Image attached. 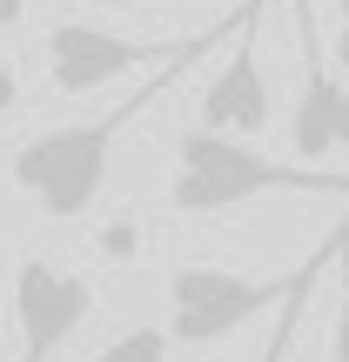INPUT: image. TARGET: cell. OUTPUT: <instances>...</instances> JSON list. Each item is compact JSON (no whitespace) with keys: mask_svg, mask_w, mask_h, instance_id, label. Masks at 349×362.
<instances>
[{"mask_svg":"<svg viewBox=\"0 0 349 362\" xmlns=\"http://www.w3.org/2000/svg\"><path fill=\"white\" fill-rule=\"evenodd\" d=\"M248 7H256V0H242L229 21H215V27H208V34L195 40L188 54H175L168 67H155V74H148V88H135L121 107H108V115H94V121H74V128H47V134H34V141H21V148H13V181L34 194V208H40V215H47V221H81V215H88V208H94V194H101V181H108L115 141L128 134V121L155 107V94L168 88L181 67H195L202 54H215L222 40H235V27L248 21Z\"/></svg>","mask_w":349,"mask_h":362,"instance_id":"obj_1","label":"cell"},{"mask_svg":"<svg viewBox=\"0 0 349 362\" xmlns=\"http://www.w3.org/2000/svg\"><path fill=\"white\" fill-rule=\"evenodd\" d=\"M256 194H349V175L309 168V161H275L262 148L235 141L215 128L175 134V175H168V208L175 215H229Z\"/></svg>","mask_w":349,"mask_h":362,"instance_id":"obj_2","label":"cell"},{"mask_svg":"<svg viewBox=\"0 0 349 362\" xmlns=\"http://www.w3.org/2000/svg\"><path fill=\"white\" fill-rule=\"evenodd\" d=\"M296 282H302V269L296 275H275V282H248V275H235V269L188 262V269L168 275V342H181V349L229 342L242 322H256L262 309H275Z\"/></svg>","mask_w":349,"mask_h":362,"instance_id":"obj_3","label":"cell"},{"mask_svg":"<svg viewBox=\"0 0 349 362\" xmlns=\"http://www.w3.org/2000/svg\"><path fill=\"white\" fill-rule=\"evenodd\" d=\"M208 34V27H202ZM202 34H181V40H121L108 27L88 21H54L47 27V81L61 94H94L121 74H142V67H168L175 54H188Z\"/></svg>","mask_w":349,"mask_h":362,"instance_id":"obj_4","label":"cell"},{"mask_svg":"<svg viewBox=\"0 0 349 362\" xmlns=\"http://www.w3.org/2000/svg\"><path fill=\"white\" fill-rule=\"evenodd\" d=\"M94 309V288L88 275L74 269H54V262H21L13 275V329H21V362H54L67 336L88 322Z\"/></svg>","mask_w":349,"mask_h":362,"instance_id":"obj_5","label":"cell"},{"mask_svg":"<svg viewBox=\"0 0 349 362\" xmlns=\"http://www.w3.org/2000/svg\"><path fill=\"white\" fill-rule=\"evenodd\" d=\"M296 34H302V88H296V115H289V148L302 161H323L349 148V81L329 74L309 0H296Z\"/></svg>","mask_w":349,"mask_h":362,"instance_id":"obj_6","label":"cell"},{"mask_svg":"<svg viewBox=\"0 0 349 362\" xmlns=\"http://www.w3.org/2000/svg\"><path fill=\"white\" fill-rule=\"evenodd\" d=\"M262 7H269V0L248 7V21L235 27V40H229V61L208 74L202 121H195V128H215V134H262V128H269L275 101H269V74H262V61H256V21H262Z\"/></svg>","mask_w":349,"mask_h":362,"instance_id":"obj_7","label":"cell"},{"mask_svg":"<svg viewBox=\"0 0 349 362\" xmlns=\"http://www.w3.org/2000/svg\"><path fill=\"white\" fill-rule=\"evenodd\" d=\"M329 262H336V235H329V242L316 248L309 262H302V282L289 288L282 302H275V336H269V349H262V362H289V349H296V329H302V302L316 296V282H323Z\"/></svg>","mask_w":349,"mask_h":362,"instance_id":"obj_8","label":"cell"},{"mask_svg":"<svg viewBox=\"0 0 349 362\" xmlns=\"http://www.w3.org/2000/svg\"><path fill=\"white\" fill-rule=\"evenodd\" d=\"M94 362H168V329L142 322V329H128V336H115Z\"/></svg>","mask_w":349,"mask_h":362,"instance_id":"obj_9","label":"cell"},{"mask_svg":"<svg viewBox=\"0 0 349 362\" xmlns=\"http://www.w3.org/2000/svg\"><path fill=\"white\" fill-rule=\"evenodd\" d=\"M329 356L349 362V215L336 221V329H329Z\"/></svg>","mask_w":349,"mask_h":362,"instance_id":"obj_10","label":"cell"},{"mask_svg":"<svg viewBox=\"0 0 349 362\" xmlns=\"http://www.w3.org/2000/svg\"><path fill=\"white\" fill-rule=\"evenodd\" d=\"M13 101H21V74H13V67H0V115H7Z\"/></svg>","mask_w":349,"mask_h":362,"instance_id":"obj_11","label":"cell"},{"mask_svg":"<svg viewBox=\"0 0 349 362\" xmlns=\"http://www.w3.org/2000/svg\"><path fill=\"white\" fill-rule=\"evenodd\" d=\"M21 13H27V0H0V27H13Z\"/></svg>","mask_w":349,"mask_h":362,"instance_id":"obj_12","label":"cell"},{"mask_svg":"<svg viewBox=\"0 0 349 362\" xmlns=\"http://www.w3.org/2000/svg\"><path fill=\"white\" fill-rule=\"evenodd\" d=\"M336 61H343V74H349V21H343V34H336Z\"/></svg>","mask_w":349,"mask_h":362,"instance_id":"obj_13","label":"cell"},{"mask_svg":"<svg viewBox=\"0 0 349 362\" xmlns=\"http://www.w3.org/2000/svg\"><path fill=\"white\" fill-rule=\"evenodd\" d=\"M94 7H142V0H94Z\"/></svg>","mask_w":349,"mask_h":362,"instance_id":"obj_14","label":"cell"},{"mask_svg":"<svg viewBox=\"0 0 349 362\" xmlns=\"http://www.w3.org/2000/svg\"><path fill=\"white\" fill-rule=\"evenodd\" d=\"M343 21H349V0H343Z\"/></svg>","mask_w":349,"mask_h":362,"instance_id":"obj_15","label":"cell"}]
</instances>
